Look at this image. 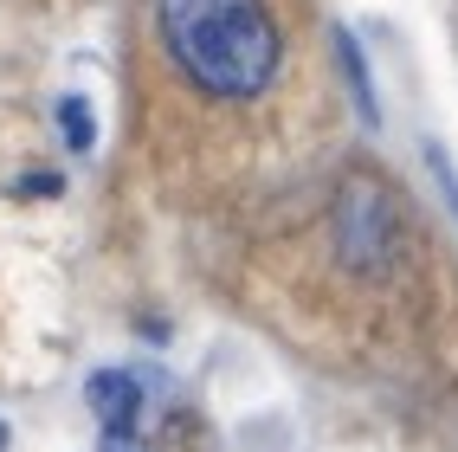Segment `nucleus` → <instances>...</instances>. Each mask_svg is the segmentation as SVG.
<instances>
[{
    "instance_id": "6",
    "label": "nucleus",
    "mask_w": 458,
    "mask_h": 452,
    "mask_svg": "<svg viewBox=\"0 0 458 452\" xmlns=\"http://www.w3.org/2000/svg\"><path fill=\"white\" fill-rule=\"evenodd\" d=\"M426 168H433L439 194H445V214L458 220V175H452V162H445V149H439V142H426Z\"/></svg>"
},
{
    "instance_id": "7",
    "label": "nucleus",
    "mask_w": 458,
    "mask_h": 452,
    "mask_svg": "<svg viewBox=\"0 0 458 452\" xmlns=\"http://www.w3.org/2000/svg\"><path fill=\"white\" fill-rule=\"evenodd\" d=\"M104 452H148L142 433H104Z\"/></svg>"
},
{
    "instance_id": "1",
    "label": "nucleus",
    "mask_w": 458,
    "mask_h": 452,
    "mask_svg": "<svg viewBox=\"0 0 458 452\" xmlns=\"http://www.w3.org/2000/svg\"><path fill=\"white\" fill-rule=\"evenodd\" d=\"M162 52L207 98H259L278 78V20L265 0H156Z\"/></svg>"
},
{
    "instance_id": "8",
    "label": "nucleus",
    "mask_w": 458,
    "mask_h": 452,
    "mask_svg": "<svg viewBox=\"0 0 458 452\" xmlns=\"http://www.w3.org/2000/svg\"><path fill=\"white\" fill-rule=\"evenodd\" d=\"M20 194H58V175H26Z\"/></svg>"
},
{
    "instance_id": "4",
    "label": "nucleus",
    "mask_w": 458,
    "mask_h": 452,
    "mask_svg": "<svg viewBox=\"0 0 458 452\" xmlns=\"http://www.w3.org/2000/svg\"><path fill=\"white\" fill-rule=\"evenodd\" d=\"M335 65H343V78H349V98H355V110H361V124L369 130H381V98H375V78H369V58H361V39L349 33V26H335Z\"/></svg>"
},
{
    "instance_id": "2",
    "label": "nucleus",
    "mask_w": 458,
    "mask_h": 452,
    "mask_svg": "<svg viewBox=\"0 0 458 452\" xmlns=\"http://www.w3.org/2000/svg\"><path fill=\"white\" fill-rule=\"evenodd\" d=\"M329 246L355 278H387L407 252V220H401V194L387 188L375 168H355L329 200Z\"/></svg>"
},
{
    "instance_id": "9",
    "label": "nucleus",
    "mask_w": 458,
    "mask_h": 452,
    "mask_svg": "<svg viewBox=\"0 0 458 452\" xmlns=\"http://www.w3.org/2000/svg\"><path fill=\"white\" fill-rule=\"evenodd\" d=\"M0 446H7V420H0Z\"/></svg>"
},
{
    "instance_id": "3",
    "label": "nucleus",
    "mask_w": 458,
    "mask_h": 452,
    "mask_svg": "<svg viewBox=\"0 0 458 452\" xmlns=\"http://www.w3.org/2000/svg\"><path fill=\"white\" fill-rule=\"evenodd\" d=\"M84 401H90V414H98L104 433H136V420H142V381L130 369H98L84 381Z\"/></svg>"
},
{
    "instance_id": "5",
    "label": "nucleus",
    "mask_w": 458,
    "mask_h": 452,
    "mask_svg": "<svg viewBox=\"0 0 458 452\" xmlns=\"http://www.w3.org/2000/svg\"><path fill=\"white\" fill-rule=\"evenodd\" d=\"M58 130H65V149H72V156H90L98 124H90V104H84V98H58Z\"/></svg>"
}]
</instances>
